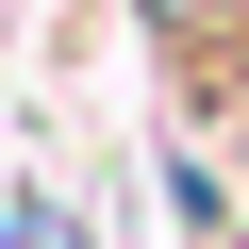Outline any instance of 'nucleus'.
<instances>
[{"label": "nucleus", "instance_id": "1", "mask_svg": "<svg viewBox=\"0 0 249 249\" xmlns=\"http://www.w3.org/2000/svg\"><path fill=\"white\" fill-rule=\"evenodd\" d=\"M166 17H216V0H166Z\"/></svg>", "mask_w": 249, "mask_h": 249}]
</instances>
